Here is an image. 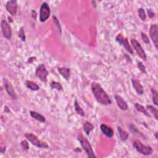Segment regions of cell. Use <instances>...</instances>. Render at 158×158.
<instances>
[{
    "mask_svg": "<svg viewBox=\"0 0 158 158\" xmlns=\"http://www.w3.org/2000/svg\"><path fill=\"white\" fill-rule=\"evenodd\" d=\"M50 15V8L47 3H43L40 9V22H44L47 20Z\"/></svg>",
    "mask_w": 158,
    "mask_h": 158,
    "instance_id": "obj_5",
    "label": "cell"
},
{
    "mask_svg": "<svg viewBox=\"0 0 158 158\" xmlns=\"http://www.w3.org/2000/svg\"><path fill=\"white\" fill-rule=\"evenodd\" d=\"M135 108H136V109L137 111H139L141 112V113L145 114V115H146L148 116H150L148 114V112L146 111V109L145 108V107H143L142 105H141L140 104L136 103L135 105Z\"/></svg>",
    "mask_w": 158,
    "mask_h": 158,
    "instance_id": "obj_22",
    "label": "cell"
},
{
    "mask_svg": "<svg viewBox=\"0 0 158 158\" xmlns=\"http://www.w3.org/2000/svg\"><path fill=\"white\" fill-rule=\"evenodd\" d=\"M141 38H142L143 40V42L145 43H146V44H149L150 43V40L148 39V37H147V35L145 33L141 32Z\"/></svg>",
    "mask_w": 158,
    "mask_h": 158,
    "instance_id": "obj_30",
    "label": "cell"
},
{
    "mask_svg": "<svg viewBox=\"0 0 158 158\" xmlns=\"http://www.w3.org/2000/svg\"><path fill=\"white\" fill-rule=\"evenodd\" d=\"M118 130L119 132V134L121 140H122V141L127 140L129 137V134L127 133V132L122 130L121 127H118Z\"/></svg>",
    "mask_w": 158,
    "mask_h": 158,
    "instance_id": "obj_20",
    "label": "cell"
},
{
    "mask_svg": "<svg viewBox=\"0 0 158 158\" xmlns=\"http://www.w3.org/2000/svg\"><path fill=\"white\" fill-rule=\"evenodd\" d=\"M19 38L20 39L22 40V41H23V42H25V35L24 29L22 27L20 28V29L19 30Z\"/></svg>",
    "mask_w": 158,
    "mask_h": 158,
    "instance_id": "obj_27",
    "label": "cell"
},
{
    "mask_svg": "<svg viewBox=\"0 0 158 158\" xmlns=\"http://www.w3.org/2000/svg\"><path fill=\"white\" fill-rule=\"evenodd\" d=\"M150 37L153 42L155 47L157 49L158 47V27L157 24L152 25L150 29Z\"/></svg>",
    "mask_w": 158,
    "mask_h": 158,
    "instance_id": "obj_10",
    "label": "cell"
},
{
    "mask_svg": "<svg viewBox=\"0 0 158 158\" xmlns=\"http://www.w3.org/2000/svg\"><path fill=\"white\" fill-rule=\"evenodd\" d=\"M74 106H75V111L77 112V113L81 116V117H84L85 116V113L84 110L81 109V107L80 106L79 104L78 103V102L77 100L75 101V104H74Z\"/></svg>",
    "mask_w": 158,
    "mask_h": 158,
    "instance_id": "obj_21",
    "label": "cell"
},
{
    "mask_svg": "<svg viewBox=\"0 0 158 158\" xmlns=\"http://www.w3.org/2000/svg\"><path fill=\"white\" fill-rule=\"evenodd\" d=\"M35 74H36V75L40 79L41 81H42L43 82L47 83V77L48 75V72L47 70V68H46L45 65L43 64L39 65L37 68Z\"/></svg>",
    "mask_w": 158,
    "mask_h": 158,
    "instance_id": "obj_6",
    "label": "cell"
},
{
    "mask_svg": "<svg viewBox=\"0 0 158 158\" xmlns=\"http://www.w3.org/2000/svg\"><path fill=\"white\" fill-rule=\"evenodd\" d=\"M30 114L33 118L36 119L38 121H40L41 122H45L46 121L45 117L43 116H42V114L37 113V112L31 111H30Z\"/></svg>",
    "mask_w": 158,
    "mask_h": 158,
    "instance_id": "obj_17",
    "label": "cell"
},
{
    "mask_svg": "<svg viewBox=\"0 0 158 158\" xmlns=\"http://www.w3.org/2000/svg\"><path fill=\"white\" fill-rule=\"evenodd\" d=\"M6 9L10 14L12 16H15L17 11V1H14V0H11V1H8L6 4Z\"/></svg>",
    "mask_w": 158,
    "mask_h": 158,
    "instance_id": "obj_11",
    "label": "cell"
},
{
    "mask_svg": "<svg viewBox=\"0 0 158 158\" xmlns=\"http://www.w3.org/2000/svg\"><path fill=\"white\" fill-rule=\"evenodd\" d=\"M51 88L52 89H56L58 91H61L63 90V86L61 85L60 83L57 82V81H53L50 85Z\"/></svg>",
    "mask_w": 158,
    "mask_h": 158,
    "instance_id": "obj_24",
    "label": "cell"
},
{
    "mask_svg": "<svg viewBox=\"0 0 158 158\" xmlns=\"http://www.w3.org/2000/svg\"><path fill=\"white\" fill-rule=\"evenodd\" d=\"M151 92H152V101H153V103L155 105H157L158 104V94L157 91L155 89H151Z\"/></svg>",
    "mask_w": 158,
    "mask_h": 158,
    "instance_id": "obj_25",
    "label": "cell"
},
{
    "mask_svg": "<svg viewBox=\"0 0 158 158\" xmlns=\"http://www.w3.org/2000/svg\"><path fill=\"white\" fill-rule=\"evenodd\" d=\"M147 108L151 111V113H152V114H153V116L155 117V118L156 120H157L158 119V111H157V109L156 108H155V107L150 106V105H148L147 106Z\"/></svg>",
    "mask_w": 158,
    "mask_h": 158,
    "instance_id": "obj_23",
    "label": "cell"
},
{
    "mask_svg": "<svg viewBox=\"0 0 158 158\" xmlns=\"http://www.w3.org/2000/svg\"><path fill=\"white\" fill-rule=\"evenodd\" d=\"M132 85H133V87L134 88L136 92L140 95H142L143 94V87L142 85L140 84V81L139 80L133 78L132 79Z\"/></svg>",
    "mask_w": 158,
    "mask_h": 158,
    "instance_id": "obj_13",
    "label": "cell"
},
{
    "mask_svg": "<svg viewBox=\"0 0 158 158\" xmlns=\"http://www.w3.org/2000/svg\"><path fill=\"white\" fill-rule=\"evenodd\" d=\"M100 129L102 132L106 136L109 137V138H112L114 135V131L111 127L107 126L105 124H101L100 126Z\"/></svg>",
    "mask_w": 158,
    "mask_h": 158,
    "instance_id": "obj_14",
    "label": "cell"
},
{
    "mask_svg": "<svg viewBox=\"0 0 158 158\" xmlns=\"http://www.w3.org/2000/svg\"><path fill=\"white\" fill-rule=\"evenodd\" d=\"M25 85H26L27 87L28 88H29L30 90H31L32 91H37L40 89L39 86L33 81H29V80H27L25 81Z\"/></svg>",
    "mask_w": 158,
    "mask_h": 158,
    "instance_id": "obj_19",
    "label": "cell"
},
{
    "mask_svg": "<svg viewBox=\"0 0 158 158\" xmlns=\"http://www.w3.org/2000/svg\"><path fill=\"white\" fill-rule=\"evenodd\" d=\"M58 72L67 80L69 79L70 75V69L67 68H58Z\"/></svg>",
    "mask_w": 158,
    "mask_h": 158,
    "instance_id": "obj_16",
    "label": "cell"
},
{
    "mask_svg": "<svg viewBox=\"0 0 158 158\" xmlns=\"http://www.w3.org/2000/svg\"><path fill=\"white\" fill-rule=\"evenodd\" d=\"M116 40L119 44H120V45H122V46H123V47L125 48V49L129 53H130V54H133L134 53L133 49H132V48L130 47V45H129L128 40H127V38H125V37H124L123 36H122V34H120V33L118 34V36H117L116 38Z\"/></svg>",
    "mask_w": 158,
    "mask_h": 158,
    "instance_id": "obj_8",
    "label": "cell"
},
{
    "mask_svg": "<svg viewBox=\"0 0 158 158\" xmlns=\"http://www.w3.org/2000/svg\"><path fill=\"white\" fill-rule=\"evenodd\" d=\"M25 136L31 143L40 148H48V145L47 143L40 140L38 137L32 133H27L25 134Z\"/></svg>",
    "mask_w": 158,
    "mask_h": 158,
    "instance_id": "obj_3",
    "label": "cell"
},
{
    "mask_svg": "<svg viewBox=\"0 0 158 158\" xmlns=\"http://www.w3.org/2000/svg\"><path fill=\"white\" fill-rule=\"evenodd\" d=\"M134 147L135 150L144 155H150L152 152V149L149 146H146L142 144V143L139 140H135L133 143Z\"/></svg>",
    "mask_w": 158,
    "mask_h": 158,
    "instance_id": "obj_4",
    "label": "cell"
},
{
    "mask_svg": "<svg viewBox=\"0 0 158 158\" xmlns=\"http://www.w3.org/2000/svg\"><path fill=\"white\" fill-rule=\"evenodd\" d=\"M148 14L149 17L151 18H152L155 16V13L151 9H148Z\"/></svg>",
    "mask_w": 158,
    "mask_h": 158,
    "instance_id": "obj_32",
    "label": "cell"
},
{
    "mask_svg": "<svg viewBox=\"0 0 158 158\" xmlns=\"http://www.w3.org/2000/svg\"><path fill=\"white\" fill-rule=\"evenodd\" d=\"M115 99L116 101L117 104H118L119 108L122 111H126L128 109V105H127L126 102L122 98L121 96L119 95H115Z\"/></svg>",
    "mask_w": 158,
    "mask_h": 158,
    "instance_id": "obj_15",
    "label": "cell"
},
{
    "mask_svg": "<svg viewBox=\"0 0 158 158\" xmlns=\"http://www.w3.org/2000/svg\"><path fill=\"white\" fill-rule=\"evenodd\" d=\"M1 27L2 29V33L3 37L7 38L8 40H10L11 38L12 31L11 29L9 24L7 22L6 20H2L1 22Z\"/></svg>",
    "mask_w": 158,
    "mask_h": 158,
    "instance_id": "obj_9",
    "label": "cell"
},
{
    "mask_svg": "<svg viewBox=\"0 0 158 158\" xmlns=\"http://www.w3.org/2000/svg\"><path fill=\"white\" fill-rule=\"evenodd\" d=\"M138 67H139V69L143 73H145V74L146 73L145 66L143 64V63L141 62H139L138 63Z\"/></svg>",
    "mask_w": 158,
    "mask_h": 158,
    "instance_id": "obj_29",
    "label": "cell"
},
{
    "mask_svg": "<svg viewBox=\"0 0 158 158\" xmlns=\"http://www.w3.org/2000/svg\"><path fill=\"white\" fill-rule=\"evenodd\" d=\"M157 132H156V134H155V136H156V139H157Z\"/></svg>",
    "mask_w": 158,
    "mask_h": 158,
    "instance_id": "obj_33",
    "label": "cell"
},
{
    "mask_svg": "<svg viewBox=\"0 0 158 158\" xmlns=\"http://www.w3.org/2000/svg\"><path fill=\"white\" fill-rule=\"evenodd\" d=\"M53 19H54V24H56V26L58 27L59 30H60V32H61V26H60V24L58 21V19L56 18V17H55V16H53Z\"/></svg>",
    "mask_w": 158,
    "mask_h": 158,
    "instance_id": "obj_31",
    "label": "cell"
},
{
    "mask_svg": "<svg viewBox=\"0 0 158 158\" xmlns=\"http://www.w3.org/2000/svg\"><path fill=\"white\" fill-rule=\"evenodd\" d=\"M91 90L99 103L103 105H109L112 103L109 96L99 84L94 82L91 84Z\"/></svg>",
    "mask_w": 158,
    "mask_h": 158,
    "instance_id": "obj_1",
    "label": "cell"
},
{
    "mask_svg": "<svg viewBox=\"0 0 158 158\" xmlns=\"http://www.w3.org/2000/svg\"><path fill=\"white\" fill-rule=\"evenodd\" d=\"M83 129H84V132H85V134L87 135H88L91 132V131H92L93 130L94 126L91 124L90 122L86 121L85 122V124L83 127Z\"/></svg>",
    "mask_w": 158,
    "mask_h": 158,
    "instance_id": "obj_18",
    "label": "cell"
},
{
    "mask_svg": "<svg viewBox=\"0 0 158 158\" xmlns=\"http://www.w3.org/2000/svg\"><path fill=\"white\" fill-rule=\"evenodd\" d=\"M78 140H79L81 146L82 147L83 150L87 154V156L89 157H96V156L95 155L94 152L92 150V147H91L89 141L82 135L80 134L78 136Z\"/></svg>",
    "mask_w": 158,
    "mask_h": 158,
    "instance_id": "obj_2",
    "label": "cell"
},
{
    "mask_svg": "<svg viewBox=\"0 0 158 158\" xmlns=\"http://www.w3.org/2000/svg\"><path fill=\"white\" fill-rule=\"evenodd\" d=\"M20 145H21V146L23 148L24 150H28L29 148V145L28 142L25 140H23L20 143Z\"/></svg>",
    "mask_w": 158,
    "mask_h": 158,
    "instance_id": "obj_28",
    "label": "cell"
},
{
    "mask_svg": "<svg viewBox=\"0 0 158 158\" xmlns=\"http://www.w3.org/2000/svg\"><path fill=\"white\" fill-rule=\"evenodd\" d=\"M4 88L5 89H6L8 95L13 99L16 100L17 96L14 90L13 86L11 85V84L6 79H4Z\"/></svg>",
    "mask_w": 158,
    "mask_h": 158,
    "instance_id": "obj_12",
    "label": "cell"
},
{
    "mask_svg": "<svg viewBox=\"0 0 158 158\" xmlns=\"http://www.w3.org/2000/svg\"><path fill=\"white\" fill-rule=\"evenodd\" d=\"M139 16L141 19L142 20H145L146 19V15L145 13V10L143 8H140L139 9Z\"/></svg>",
    "mask_w": 158,
    "mask_h": 158,
    "instance_id": "obj_26",
    "label": "cell"
},
{
    "mask_svg": "<svg viewBox=\"0 0 158 158\" xmlns=\"http://www.w3.org/2000/svg\"><path fill=\"white\" fill-rule=\"evenodd\" d=\"M131 43L132 45V47H133L135 49L137 54H138V56H139V57L141 58L142 59L146 61V54L145 52V51L143 50V48L141 47V46L140 44V43L137 42V41L135 39H132Z\"/></svg>",
    "mask_w": 158,
    "mask_h": 158,
    "instance_id": "obj_7",
    "label": "cell"
}]
</instances>
